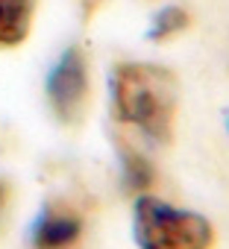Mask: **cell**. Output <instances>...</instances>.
I'll return each instance as SVG.
<instances>
[{"label":"cell","instance_id":"1","mask_svg":"<svg viewBox=\"0 0 229 249\" xmlns=\"http://www.w3.org/2000/svg\"><path fill=\"white\" fill-rule=\"evenodd\" d=\"M112 114L153 144H171L179 117V82L156 62H118L109 73Z\"/></svg>","mask_w":229,"mask_h":249},{"label":"cell","instance_id":"2","mask_svg":"<svg viewBox=\"0 0 229 249\" xmlns=\"http://www.w3.org/2000/svg\"><path fill=\"white\" fill-rule=\"evenodd\" d=\"M133 240L138 249H214L217 234L209 217L141 194L133 205Z\"/></svg>","mask_w":229,"mask_h":249},{"label":"cell","instance_id":"3","mask_svg":"<svg viewBox=\"0 0 229 249\" xmlns=\"http://www.w3.org/2000/svg\"><path fill=\"white\" fill-rule=\"evenodd\" d=\"M44 97L53 117L62 126H79L85 120L88 100H91V73L79 44H71L59 53V59L47 71Z\"/></svg>","mask_w":229,"mask_h":249},{"label":"cell","instance_id":"4","mask_svg":"<svg viewBox=\"0 0 229 249\" xmlns=\"http://www.w3.org/2000/svg\"><path fill=\"white\" fill-rule=\"evenodd\" d=\"M82 231H85L82 214L71 202L47 199L38 217L33 220L30 240L33 249H74L82 240Z\"/></svg>","mask_w":229,"mask_h":249},{"label":"cell","instance_id":"5","mask_svg":"<svg viewBox=\"0 0 229 249\" xmlns=\"http://www.w3.org/2000/svg\"><path fill=\"white\" fill-rule=\"evenodd\" d=\"M36 0H0V50L21 47L33 33Z\"/></svg>","mask_w":229,"mask_h":249},{"label":"cell","instance_id":"6","mask_svg":"<svg viewBox=\"0 0 229 249\" xmlns=\"http://www.w3.org/2000/svg\"><path fill=\"white\" fill-rule=\"evenodd\" d=\"M118 161H121V176H124V188L133 196L150 194V188L156 185V164L150 161V156H144L138 147H133L130 141L118 138Z\"/></svg>","mask_w":229,"mask_h":249},{"label":"cell","instance_id":"7","mask_svg":"<svg viewBox=\"0 0 229 249\" xmlns=\"http://www.w3.org/2000/svg\"><path fill=\"white\" fill-rule=\"evenodd\" d=\"M188 24H191V15L182 6H165L153 15L147 36H150V41H171V38L182 36L188 30Z\"/></svg>","mask_w":229,"mask_h":249},{"label":"cell","instance_id":"8","mask_svg":"<svg viewBox=\"0 0 229 249\" xmlns=\"http://www.w3.org/2000/svg\"><path fill=\"white\" fill-rule=\"evenodd\" d=\"M9 199H12V188H9V182H3V179H0V223H3V217H6Z\"/></svg>","mask_w":229,"mask_h":249},{"label":"cell","instance_id":"9","mask_svg":"<svg viewBox=\"0 0 229 249\" xmlns=\"http://www.w3.org/2000/svg\"><path fill=\"white\" fill-rule=\"evenodd\" d=\"M226 126H229V117H226Z\"/></svg>","mask_w":229,"mask_h":249}]
</instances>
